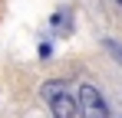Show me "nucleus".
I'll list each match as a JSON object with an SVG mask.
<instances>
[{
	"instance_id": "nucleus-1",
	"label": "nucleus",
	"mask_w": 122,
	"mask_h": 118,
	"mask_svg": "<svg viewBox=\"0 0 122 118\" xmlns=\"http://www.w3.org/2000/svg\"><path fill=\"white\" fill-rule=\"evenodd\" d=\"M40 95L50 105L53 118H76V85L69 79H50V82H43Z\"/></svg>"
},
{
	"instance_id": "nucleus-2",
	"label": "nucleus",
	"mask_w": 122,
	"mask_h": 118,
	"mask_svg": "<svg viewBox=\"0 0 122 118\" xmlns=\"http://www.w3.org/2000/svg\"><path fill=\"white\" fill-rule=\"evenodd\" d=\"M76 115L79 118H112L109 102L96 85H76Z\"/></svg>"
},
{
	"instance_id": "nucleus-3",
	"label": "nucleus",
	"mask_w": 122,
	"mask_h": 118,
	"mask_svg": "<svg viewBox=\"0 0 122 118\" xmlns=\"http://www.w3.org/2000/svg\"><path fill=\"white\" fill-rule=\"evenodd\" d=\"M119 7H122V0H119Z\"/></svg>"
}]
</instances>
